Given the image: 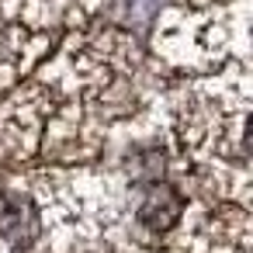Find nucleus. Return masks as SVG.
Instances as JSON below:
<instances>
[{"mask_svg":"<svg viewBox=\"0 0 253 253\" xmlns=\"http://www.w3.org/2000/svg\"><path fill=\"white\" fill-rule=\"evenodd\" d=\"M180 4H187V7H194V11H198V7H215L218 0H180ZM225 4H229V0H225Z\"/></svg>","mask_w":253,"mask_h":253,"instance_id":"obj_4","label":"nucleus"},{"mask_svg":"<svg viewBox=\"0 0 253 253\" xmlns=\"http://www.w3.org/2000/svg\"><path fill=\"white\" fill-rule=\"evenodd\" d=\"M184 215V194L170 180H149L142 184V201H139V222L149 232H170Z\"/></svg>","mask_w":253,"mask_h":253,"instance_id":"obj_2","label":"nucleus"},{"mask_svg":"<svg viewBox=\"0 0 253 253\" xmlns=\"http://www.w3.org/2000/svg\"><path fill=\"white\" fill-rule=\"evenodd\" d=\"M32 201H25L18 191H11L4 170H0V232L4 236H28L32 232Z\"/></svg>","mask_w":253,"mask_h":253,"instance_id":"obj_3","label":"nucleus"},{"mask_svg":"<svg viewBox=\"0 0 253 253\" xmlns=\"http://www.w3.org/2000/svg\"><path fill=\"white\" fill-rule=\"evenodd\" d=\"M49 49H52L49 32H32L25 25L0 21V94L25 84V77L45 59Z\"/></svg>","mask_w":253,"mask_h":253,"instance_id":"obj_1","label":"nucleus"}]
</instances>
